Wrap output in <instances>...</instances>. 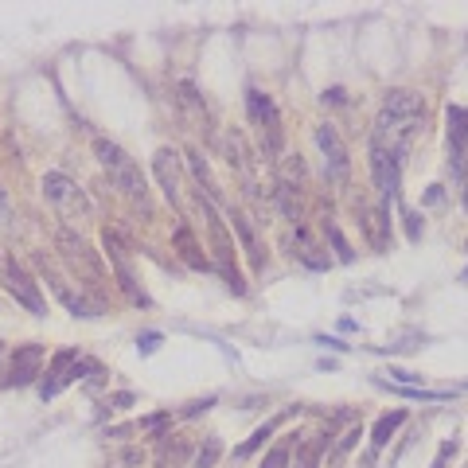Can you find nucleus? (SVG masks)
Wrapping results in <instances>:
<instances>
[{
    "label": "nucleus",
    "mask_w": 468,
    "mask_h": 468,
    "mask_svg": "<svg viewBox=\"0 0 468 468\" xmlns=\"http://www.w3.org/2000/svg\"><path fill=\"white\" fill-rule=\"evenodd\" d=\"M262 468H289V441H281V445H273L270 453H265Z\"/></svg>",
    "instance_id": "obj_29"
},
{
    "label": "nucleus",
    "mask_w": 468,
    "mask_h": 468,
    "mask_svg": "<svg viewBox=\"0 0 468 468\" xmlns=\"http://www.w3.org/2000/svg\"><path fill=\"white\" fill-rule=\"evenodd\" d=\"M36 270H39V278L47 281V289H51L55 297L71 308V316H82V320H94V316H98V305L86 297V292H78V289L66 285V278L55 270L51 262H47V254H36Z\"/></svg>",
    "instance_id": "obj_8"
},
{
    "label": "nucleus",
    "mask_w": 468,
    "mask_h": 468,
    "mask_svg": "<svg viewBox=\"0 0 468 468\" xmlns=\"http://www.w3.org/2000/svg\"><path fill=\"white\" fill-rule=\"evenodd\" d=\"M219 453H223L219 437H207V445L199 449V457H195V468H211L215 461H219Z\"/></svg>",
    "instance_id": "obj_28"
},
{
    "label": "nucleus",
    "mask_w": 468,
    "mask_h": 468,
    "mask_svg": "<svg viewBox=\"0 0 468 468\" xmlns=\"http://www.w3.org/2000/svg\"><path fill=\"white\" fill-rule=\"evenodd\" d=\"M363 211V227H367V242H371V250H387L390 246V219H387V207H359Z\"/></svg>",
    "instance_id": "obj_17"
},
{
    "label": "nucleus",
    "mask_w": 468,
    "mask_h": 468,
    "mask_svg": "<svg viewBox=\"0 0 468 468\" xmlns=\"http://www.w3.org/2000/svg\"><path fill=\"white\" fill-rule=\"evenodd\" d=\"M422 121H425V98L417 90H390L379 106V117H375L371 148H382V153L402 161L414 137L422 133Z\"/></svg>",
    "instance_id": "obj_1"
},
{
    "label": "nucleus",
    "mask_w": 468,
    "mask_h": 468,
    "mask_svg": "<svg viewBox=\"0 0 468 468\" xmlns=\"http://www.w3.org/2000/svg\"><path fill=\"white\" fill-rule=\"evenodd\" d=\"M211 406H215V398H203V402H191V406H188V417H191V414H199V410H211Z\"/></svg>",
    "instance_id": "obj_34"
},
{
    "label": "nucleus",
    "mask_w": 468,
    "mask_h": 468,
    "mask_svg": "<svg viewBox=\"0 0 468 468\" xmlns=\"http://www.w3.org/2000/svg\"><path fill=\"white\" fill-rule=\"evenodd\" d=\"M457 453V445L453 441H445V445H441V453H437V461H433V468H449V457Z\"/></svg>",
    "instance_id": "obj_31"
},
{
    "label": "nucleus",
    "mask_w": 468,
    "mask_h": 468,
    "mask_svg": "<svg viewBox=\"0 0 468 468\" xmlns=\"http://www.w3.org/2000/svg\"><path fill=\"white\" fill-rule=\"evenodd\" d=\"M359 437H363V433H359V425H355V429H347V433H344V437H340V445H336V461H340V457H344V453H347V449H351V445H355V441H359Z\"/></svg>",
    "instance_id": "obj_30"
},
{
    "label": "nucleus",
    "mask_w": 468,
    "mask_h": 468,
    "mask_svg": "<svg viewBox=\"0 0 468 468\" xmlns=\"http://www.w3.org/2000/svg\"><path fill=\"white\" fill-rule=\"evenodd\" d=\"M94 153H98V164L110 172L113 188L121 191L125 199H133V203H141V207L148 211V183H145L141 164L133 161V156L125 153L121 145H113L110 137H98V141H94Z\"/></svg>",
    "instance_id": "obj_3"
},
{
    "label": "nucleus",
    "mask_w": 468,
    "mask_h": 468,
    "mask_svg": "<svg viewBox=\"0 0 468 468\" xmlns=\"http://www.w3.org/2000/svg\"><path fill=\"white\" fill-rule=\"evenodd\" d=\"M328 449V437H312V441H305V445L297 449V464L292 468H320V453Z\"/></svg>",
    "instance_id": "obj_22"
},
{
    "label": "nucleus",
    "mask_w": 468,
    "mask_h": 468,
    "mask_svg": "<svg viewBox=\"0 0 468 468\" xmlns=\"http://www.w3.org/2000/svg\"><path fill=\"white\" fill-rule=\"evenodd\" d=\"M44 195H47V203L58 211V219L74 223V227H78V223H86L90 215H94L90 195L71 180V176H63V172H47V176H44Z\"/></svg>",
    "instance_id": "obj_5"
},
{
    "label": "nucleus",
    "mask_w": 468,
    "mask_h": 468,
    "mask_svg": "<svg viewBox=\"0 0 468 468\" xmlns=\"http://www.w3.org/2000/svg\"><path fill=\"white\" fill-rule=\"evenodd\" d=\"M246 113L250 121L258 125V137H262V153L270 161H281V148H285V125H281V113H278V102L270 94L250 86L246 90Z\"/></svg>",
    "instance_id": "obj_4"
},
{
    "label": "nucleus",
    "mask_w": 468,
    "mask_h": 468,
    "mask_svg": "<svg viewBox=\"0 0 468 468\" xmlns=\"http://www.w3.org/2000/svg\"><path fill=\"white\" fill-rule=\"evenodd\" d=\"M8 219H12V203H8V191L0 188V227H8Z\"/></svg>",
    "instance_id": "obj_32"
},
{
    "label": "nucleus",
    "mask_w": 468,
    "mask_h": 468,
    "mask_svg": "<svg viewBox=\"0 0 468 468\" xmlns=\"http://www.w3.org/2000/svg\"><path fill=\"white\" fill-rule=\"evenodd\" d=\"M188 168H191V176H195V183H199V195H207V203H219V183H215V176H211V168H207V161L195 153V148H188Z\"/></svg>",
    "instance_id": "obj_18"
},
{
    "label": "nucleus",
    "mask_w": 468,
    "mask_h": 468,
    "mask_svg": "<svg viewBox=\"0 0 468 468\" xmlns=\"http://www.w3.org/2000/svg\"><path fill=\"white\" fill-rule=\"evenodd\" d=\"M390 375H395L398 382H414V379H417V375H410V371H390Z\"/></svg>",
    "instance_id": "obj_36"
},
{
    "label": "nucleus",
    "mask_w": 468,
    "mask_h": 468,
    "mask_svg": "<svg viewBox=\"0 0 468 468\" xmlns=\"http://www.w3.org/2000/svg\"><path fill=\"white\" fill-rule=\"evenodd\" d=\"M227 161H230L234 176L242 180V191H246L250 199H258V168H254V153H250L246 137H242L238 129H230V133H227Z\"/></svg>",
    "instance_id": "obj_11"
},
{
    "label": "nucleus",
    "mask_w": 468,
    "mask_h": 468,
    "mask_svg": "<svg viewBox=\"0 0 468 468\" xmlns=\"http://www.w3.org/2000/svg\"><path fill=\"white\" fill-rule=\"evenodd\" d=\"M324 238L332 242V250H336V258H340V262H355V250H351V242L344 238V230H340L336 223H328V219H324Z\"/></svg>",
    "instance_id": "obj_24"
},
{
    "label": "nucleus",
    "mask_w": 468,
    "mask_h": 468,
    "mask_svg": "<svg viewBox=\"0 0 468 468\" xmlns=\"http://www.w3.org/2000/svg\"><path fill=\"white\" fill-rule=\"evenodd\" d=\"M156 344H161V336H156V332H148V336L141 340V351H153Z\"/></svg>",
    "instance_id": "obj_35"
},
{
    "label": "nucleus",
    "mask_w": 468,
    "mask_h": 468,
    "mask_svg": "<svg viewBox=\"0 0 468 468\" xmlns=\"http://www.w3.org/2000/svg\"><path fill=\"white\" fill-rule=\"evenodd\" d=\"M55 250L63 254V262L71 265V273H78V281L86 285V292L102 297L106 292V265L98 258V250L90 246L74 227H58L55 230Z\"/></svg>",
    "instance_id": "obj_2"
},
{
    "label": "nucleus",
    "mask_w": 468,
    "mask_h": 468,
    "mask_svg": "<svg viewBox=\"0 0 468 468\" xmlns=\"http://www.w3.org/2000/svg\"><path fill=\"white\" fill-rule=\"evenodd\" d=\"M203 219H207V234H211V250H215V265H219V273L227 278L230 292H246V281H242L238 265H234V242L227 234V223L219 219V211H215V203H203Z\"/></svg>",
    "instance_id": "obj_6"
},
{
    "label": "nucleus",
    "mask_w": 468,
    "mask_h": 468,
    "mask_svg": "<svg viewBox=\"0 0 468 468\" xmlns=\"http://www.w3.org/2000/svg\"><path fill=\"white\" fill-rule=\"evenodd\" d=\"M102 246H106V254H110L113 278H117V285H121V292L133 300V305H148L145 289L137 285V278H133V270H129V246H125V238H121L117 230L106 227V234H102Z\"/></svg>",
    "instance_id": "obj_9"
},
{
    "label": "nucleus",
    "mask_w": 468,
    "mask_h": 468,
    "mask_svg": "<svg viewBox=\"0 0 468 468\" xmlns=\"http://www.w3.org/2000/svg\"><path fill=\"white\" fill-rule=\"evenodd\" d=\"M230 223H234V234H238V242H242V250H246L250 265H254V270H265V246H262V238L254 234V227L246 223V215L230 207Z\"/></svg>",
    "instance_id": "obj_16"
},
{
    "label": "nucleus",
    "mask_w": 468,
    "mask_h": 468,
    "mask_svg": "<svg viewBox=\"0 0 468 468\" xmlns=\"http://www.w3.org/2000/svg\"><path fill=\"white\" fill-rule=\"evenodd\" d=\"M316 242H312V234H308L305 227H297V250H292V254L300 258V262L305 265H312V270H328V254H316Z\"/></svg>",
    "instance_id": "obj_19"
},
{
    "label": "nucleus",
    "mask_w": 468,
    "mask_h": 468,
    "mask_svg": "<svg viewBox=\"0 0 468 468\" xmlns=\"http://www.w3.org/2000/svg\"><path fill=\"white\" fill-rule=\"evenodd\" d=\"M406 230H410V238H417V234H422V227H417V215H414V211H406Z\"/></svg>",
    "instance_id": "obj_33"
},
{
    "label": "nucleus",
    "mask_w": 468,
    "mask_h": 468,
    "mask_svg": "<svg viewBox=\"0 0 468 468\" xmlns=\"http://www.w3.org/2000/svg\"><path fill=\"white\" fill-rule=\"evenodd\" d=\"M74 363H78V351H74V347L58 351V355L51 359V371H47L51 379L39 382V395H44V398H55L58 390L66 387V382H74V375H78V367H74Z\"/></svg>",
    "instance_id": "obj_15"
},
{
    "label": "nucleus",
    "mask_w": 468,
    "mask_h": 468,
    "mask_svg": "<svg viewBox=\"0 0 468 468\" xmlns=\"http://www.w3.org/2000/svg\"><path fill=\"white\" fill-rule=\"evenodd\" d=\"M281 422H285V417H273V422H265L262 429H254V437H250L246 445L238 449V457H250V453H254V449H262V445H265V437H273V429H278Z\"/></svg>",
    "instance_id": "obj_26"
},
{
    "label": "nucleus",
    "mask_w": 468,
    "mask_h": 468,
    "mask_svg": "<svg viewBox=\"0 0 468 468\" xmlns=\"http://www.w3.org/2000/svg\"><path fill=\"white\" fill-rule=\"evenodd\" d=\"M316 148H320V156H324V172H328V180L344 183L347 172H351V156H347L344 137L336 133V125H328V121L316 125Z\"/></svg>",
    "instance_id": "obj_10"
},
{
    "label": "nucleus",
    "mask_w": 468,
    "mask_h": 468,
    "mask_svg": "<svg viewBox=\"0 0 468 468\" xmlns=\"http://www.w3.org/2000/svg\"><path fill=\"white\" fill-rule=\"evenodd\" d=\"M371 176H375V188L382 191L387 199H398V176H402V161L382 148H371Z\"/></svg>",
    "instance_id": "obj_13"
},
{
    "label": "nucleus",
    "mask_w": 468,
    "mask_h": 468,
    "mask_svg": "<svg viewBox=\"0 0 468 468\" xmlns=\"http://www.w3.org/2000/svg\"><path fill=\"white\" fill-rule=\"evenodd\" d=\"M0 278H4V289L12 292V297L20 300V305L28 308L31 316H44V312H47L44 292H39V281L31 278V273L24 270L16 258H0Z\"/></svg>",
    "instance_id": "obj_7"
},
{
    "label": "nucleus",
    "mask_w": 468,
    "mask_h": 468,
    "mask_svg": "<svg viewBox=\"0 0 468 468\" xmlns=\"http://www.w3.org/2000/svg\"><path fill=\"white\" fill-rule=\"evenodd\" d=\"M297 188H289V183H278V203H281V211H285V219L297 223L300 219V199L292 195Z\"/></svg>",
    "instance_id": "obj_27"
},
{
    "label": "nucleus",
    "mask_w": 468,
    "mask_h": 468,
    "mask_svg": "<svg viewBox=\"0 0 468 468\" xmlns=\"http://www.w3.org/2000/svg\"><path fill=\"white\" fill-rule=\"evenodd\" d=\"M44 344H24L12 351V371H8L4 387H28L39 379V367H44Z\"/></svg>",
    "instance_id": "obj_12"
},
{
    "label": "nucleus",
    "mask_w": 468,
    "mask_h": 468,
    "mask_svg": "<svg viewBox=\"0 0 468 468\" xmlns=\"http://www.w3.org/2000/svg\"><path fill=\"white\" fill-rule=\"evenodd\" d=\"M406 422V410H395V414H382L379 422H375V433H371V445L375 449H382V445H390V437L398 433V425Z\"/></svg>",
    "instance_id": "obj_20"
},
{
    "label": "nucleus",
    "mask_w": 468,
    "mask_h": 468,
    "mask_svg": "<svg viewBox=\"0 0 468 468\" xmlns=\"http://www.w3.org/2000/svg\"><path fill=\"white\" fill-rule=\"evenodd\" d=\"M176 246H180V254L188 258V265H195V270H207V265H211L207 262V254H199V246L191 242V230L183 227V223L176 227Z\"/></svg>",
    "instance_id": "obj_21"
},
{
    "label": "nucleus",
    "mask_w": 468,
    "mask_h": 468,
    "mask_svg": "<svg viewBox=\"0 0 468 468\" xmlns=\"http://www.w3.org/2000/svg\"><path fill=\"white\" fill-rule=\"evenodd\" d=\"M281 183H289V188H292V180H297V188H300V183H305V161H300V156H281Z\"/></svg>",
    "instance_id": "obj_25"
},
{
    "label": "nucleus",
    "mask_w": 468,
    "mask_h": 468,
    "mask_svg": "<svg viewBox=\"0 0 468 468\" xmlns=\"http://www.w3.org/2000/svg\"><path fill=\"white\" fill-rule=\"evenodd\" d=\"M180 102H183V110H188V117H191V121H199V125L207 121L203 98L195 94V86H191V82H180Z\"/></svg>",
    "instance_id": "obj_23"
},
{
    "label": "nucleus",
    "mask_w": 468,
    "mask_h": 468,
    "mask_svg": "<svg viewBox=\"0 0 468 468\" xmlns=\"http://www.w3.org/2000/svg\"><path fill=\"white\" fill-rule=\"evenodd\" d=\"M153 172H156V183H161L164 199L180 211L183 199H180V168H176V153L172 148H161V153L153 156Z\"/></svg>",
    "instance_id": "obj_14"
}]
</instances>
